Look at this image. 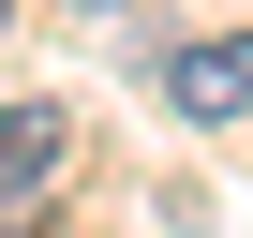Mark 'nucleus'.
Listing matches in <instances>:
<instances>
[{
  "instance_id": "obj_1",
  "label": "nucleus",
  "mask_w": 253,
  "mask_h": 238,
  "mask_svg": "<svg viewBox=\"0 0 253 238\" xmlns=\"http://www.w3.org/2000/svg\"><path fill=\"white\" fill-rule=\"evenodd\" d=\"M164 104H179V119H253V30L179 45V60H164Z\"/></svg>"
},
{
  "instance_id": "obj_2",
  "label": "nucleus",
  "mask_w": 253,
  "mask_h": 238,
  "mask_svg": "<svg viewBox=\"0 0 253 238\" xmlns=\"http://www.w3.org/2000/svg\"><path fill=\"white\" fill-rule=\"evenodd\" d=\"M60 149H75V134H60V104H0V194H45Z\"/></svg>"
},
{
  "instance_id": "obj_3",
  "label": "nucleus",
  "mask_w": 253,
  "mask_h": 238,
  "mask_svg": "<svg viewBox=\"0 0 253 238\" xmlns=\"http://www.w3.org/2000/svg\"><path fill=\"white\" fill-rule=\"evenodd\" d=\"M0 15H15V0H0Z\"/></svg>"
}]
</instances>
